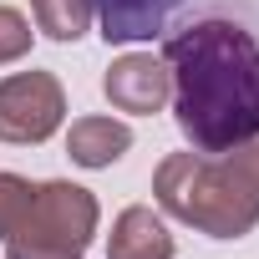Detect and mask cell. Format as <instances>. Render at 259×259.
I'll return each mask as SVG.
<instances>
[{
	"instance_id": "obj_1",
	"label": "cell",
	"mask_w": 259,
	"mask_h": 259,
	"mask_svg": "<svg viewBox=\"0 0 259 259\" xmlns=\"http://www.w3.org/2000/svg\"><path fill=\"white\" fill-rule=\"evenodd\" d=\"M173 117L193 153L259 143V31L234 16H198L163 46Z\"/></svg>"
},
{
	"instance_id": "obj_2",
	"label": "cell",
	"mask_w": 259,
	"mask_h": 259,
	"mask_svg": "<svg viewBox=\"0 0 259 259\" xmlns=\"http://www.w3.org/2000/svg\"><path fill=\"white\" fill-rule=\"evenodd\" d=\"M153 198L208 239H244L259 224V143L229 153H168L153 173Z\"/></svg>"
},
{
	"instance_id": "obj_3",
	"label": "cell",
	"mask_w": 259,
	"mask_h": 259,
	"mask_svg": "<svg viewBox=\"0 0 259 259\" xmlns=\"http://www.w3.org/2000/svg\"><path fill=\"white\" fill-rule=\"evenodd\" d=\"M97 198L81 183H36L26 219L11 229V259H81L97 234Z\"/></svg>"
},
{
	"instance_id": "obj_4",
	"label": "cell",
	"mask_w": 259,
	"mask_h": 259,
	"mask_svg": "<svg viewBox=\"0 0 259 259\" xmlns=\"http://www.w3.org/2000/svg\"><path fill=\"white\" fill-rule=\"evenodd\" d=\"M66 117V92L51 71H16L0 81V143H46Z\"/></svg>"
},
{
	"instance_id": "obj_5",
	"label": "cell",
	"mask_w": 259,
	"mask_h": 259,
	"mask_svg": "<svg viewBox=\"0 0 259 259\" xmlns=\"http://www.w3.org/2000/svg\"><path fill=\"white\" fill-rule=\"evenodd\" d=\"M102 92L117 112H133V117H153L163 112V102L173 97V76L163 66V56L133 51V56H117L102 76Z\"/></svg>"
},
{
	"instance_id": "obj_6",
	"label": "cell",
	"mask_w": 259,
	"mask_h": 259,
	"mask_svg": "<svg viewBox=\"0 0 259 259\" xmlns=\"http://www.w3.org/2000/svg\"><path fill=\"white\" fill-rule=\"evenodd\" d=\"M178 6L183 0H92V16L102 21V41L122 46V41H153L158 31H168Z\"/></svg>"
},
{
	"instance_id": "obj_7",
	"label": "cell",
	"mask_w": 259,
	"mask_h": 259,
	"mask_svg": "<svg viewBox=\"0 0 259 259\" xmlns=\"http://www.w3.org/2000/svg\"><path fill=\"white\" fill-rule=\"evenodd\" d=\"M107 259H173V234L153 208L133 203L117 213V224L107 234Z\"/></svg>"
},
{
	"instance_id": "obj_8",
	"label": "cell",
	"mask_w": 259,
	"mask_h": 259,
	"mask_svg": "<svg viewBox=\"0 0 259 259\" xmlns=\"http://www.w3.org/2000/svg\"><path fill=\"white\" fill-rule=\"evenodd\" d=\"M127 148H133V127L117 117H76L66 133V153L81 168H112Z\"/></svg>"
},
{
	"instance_id": "obj_9",
	"label": "cell",
	"mask_w": 259,
	"mask_h": 259,
	"mask_svg": "<svg viewBox=\"0 0 259 259\" xmlns=\"http://www.w3.org/2000/svg\"><path fill=\"white\" fill-rule=\"evenodd\" d=\"M31 11L51 41H81L92 26V0H31Z\"/></svg>"
},
{
	"instance_id": "obj_10",
	"label": "cell",
	"mask_w": 259,
	"mask_h": 259,
	"mask_svg": "<svg viewBox=\"0 0 259 259\" xmlns=\"http://www.w3.org/2000/svg\"><path fill=\"white\" fill-rule=\"evenodd\" d=\"M31 198H36V183H26L16 173H0V239H11V229L26 219Z\"/></svg>"
},
{
	"instance_id": "obj_11",
	"label": "cell",
	"mask_w": 259,
	"mask_h": 259,
	"mask_svg": "<svg viewBox=\"0 0 259 259\" xmlns=\"http://www.w3.org/2000/svg\"><path fill=\"white\" fill-rule=\"evenodd\" d=\"M31 51V21L11 6H0V66H11Z\"/></svg>"
}]
</instances>
